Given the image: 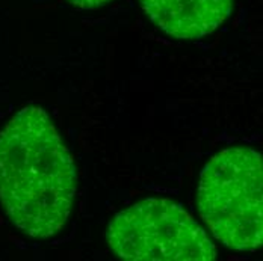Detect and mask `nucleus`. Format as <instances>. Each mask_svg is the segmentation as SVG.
Here are the masks:
<instances>
[{
    "mask_svg": "<svg viewBox=\"0 0 263 261\" xmlns=\"http://www.w3.org/2000/svg\"><path fill=\"white\" fill-rule=\"evenodd\" d=\"M78 189L73 157L47 112L20 109L0 130V203L25 234L49 238L65 225Z\"/></svg>",
    "mask_w": 263,
    "mask_h": 261,
    "instance_id": "f257e3e1",
    "label": "nucleus"
},
{
    "mask_svg": "<svg viewBox=\"0 0 263 261\" xmlns=\"http://www.w3.org/2000/svg\"><path fill=\"white\" fill-rule=\"evenodd\" d=\"M198 210L213 237L239 252L263 240V168L260 153L227 148L201 171Z\"/></svg>",
    "mask_w": 263,
    "mask_h": 261,
    "instance_id": "f03ea898",
    "label": "nucleus"
},
{
    "mask_svg": "<svg viewBox=\"0 0 263 261\" xmlns=\"http://www.w3.org/2000/svg\"><path fill=\"white\" fill-rule=\"evenodd\" d=\"M110 249L130 261H212L216 248L200 224L171 199L148 198L120 211L106 233Z\"/></svg>",
    "mask_w": 263,
    "mask_h": 261,
    "instance_id": "7ed1b4c3",
    "label": "nucleus"
},
{
    "mask_svg": "<svg viewBox=\"0 0 263 261\" xmlns=\"http://www.w3.org/2000/svg\"><path fill=\"white\" fill-rule=\"evenodd\" d=\"M148 18L176 39H198L230 15L233 0H141Z\"/></svg>",
    "mask_w": 263,
    "mask_h": 261,
    "instance_id": "20e7f679",
    "label": "nucleus"
},
{
    "mask_svg": "<svg viewBox=\"0 0 263 261\" xmlns=\"http://www.w3.org/2000/svg\"><path fill=\"white\" fill-rule=\"evenodd\" d=\"M65 2H68L70 5L80 9H96V8L105 6L112 0H65Z\"/></svg>",
    "mask_w": 263,
    "mask_h": 261,
    "instance_id": "39448f33",
    "label": "nucleus"
}]
</instances>
